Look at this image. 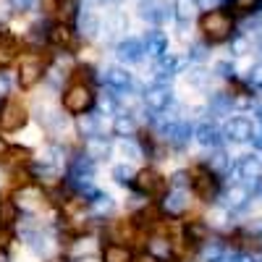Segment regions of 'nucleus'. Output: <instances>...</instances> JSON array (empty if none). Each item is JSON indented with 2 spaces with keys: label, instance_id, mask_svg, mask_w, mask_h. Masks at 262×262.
<instances>
[{
  "label": "nucleus",
  "instance_id": "8",
  "mask_svg": "<svg viewBox=\"0 0 262 262\" xmlns=\"http://www.w3.org/2000/svg\"><path fill=\"white\" fill-rule=\"evenodd\" d=\"M134 259H137V252L126 244H116V242L100 244V262H134Z\"/></svg>",
  "mask_w": 262,
  "mask_h": 262
},
{
  "label": "nucleus",
  "instance_id": "2",
  "mask_svg": "<svg viewBox=\"0 0 262 262\" xmlns=\"http://www.w3.org/2000/svg\"><path fill=\"white\" fill-rule=\"evenodd\" d=\"M128 189L144 202H160L163 205L165 196L170 194V179L165 176V173H160L155 165H144L134 173Z\"/></svg>",
  "mask_w": 262,
  "mask_h": 262
},
{
  "label": "nucleus",
  "instance_id": "10",
  "mask_svg": "<svg viewBox=\"0 0 262 262\" xmlns=\"http://www.w3.org/2000/svg\"><path fill=\"white\" fill-rule=\"evenodd\" d=\"M262 8V0H228V13L233 18H249Z\"/></svg>",
  "mask_w": 262,
  "mask_h": 262
},
{
  "label": "nucleus",
  "instance_id": "1",
  "mask_svg": "<svg viewBox=\"0 0 262 262\" xmlns=\"http://www.w3.org/2000/svg\"><path fill=\"white\" fill-rule=\"evenodd\" d=\"M186 184H189L191 196L200 205H215L223 196V189H226L223 176L207 160H194L186 168Z\"/></svg>",
  "mask_w": 262,
  "mask_h": 262
},
{
  "label": "nucleus",
  "instance_id": "6",
  "mask_svg": "<svg viewBox=\"0 0 262 262\" xmlns=\"http://www.w3.org/2000/svg\"><path fill=\"white\" fill-rule=\"evenodd\" d=\"M45 42L55 50V53H76L79 50V37L74 32L71 24H60V21H53L45 32Z\"/></svg>",
  "mask_w": 262,
  "mask_h": 262
},
{
  "label": "nucleus",
  "instance_id": "4",
  "mask_svg": "<svg viewBox=\"0 0 262 262\" xmlns=\"http://www.w3.org/2000/svg\"><path fill=\"white\" fill-rule=\"evenodd\" d=\"M97 105V90L92 84H79V81H66L60 90V111L69 118H84L95 111Z\"/></svg>",
  "mask_w": 262,
  "mask_h": 262
},
{
  "label": "nucleus",
  "instance_id": "3",
  "mask_svg": "<svg viewBox=\"0 0 262 262\" xmlns=\"http://www.w3.org/2000/svg\"><path fill=\"white\" fill-rule=\"evenodd\" d=\"M196 27H200V34L207 45H223V42L233 39L236 18L228 13V8H210L200 13Z\"/></svg>",
  "mask_w": 262,
  "mask_h": 262
},
{
  "label": "nucleus",
  "instance_id": "9",
  "mask_svg": "<svg viewBox=\"0 0 262 262\" xmlns=\"http://www.w3.org/2000/svg\"><path fill=\"white\" fill-rule=\"evenodd\" d=\"M226 95L231 100H252L254 97V86L247 79H242V76H231L226 81Z\"/></svg>",
  "mask_w": 262,
  "mask_h": 262
},
{
  "label": "nucleus",
  "instance_id": "5",
  "mask_svg": "<svg viewBox=\"0 0 262 262\" xmlns=\"http://www.w3.org/2000/svg\"><path fill=\"white\" fill-rule=\"evenodd\" d=\"M32 113H29V105L21 100V95H8L0 100V131L3 134H16L29 123Z\"/></svg>",
  "mask_w": 262,
  "mask_h": 262
},
{
  "label": "nucleus",
  "instance_id": "7",
  "mask_svg": "<svg viewBox=\"0 0 262 262\" xmlns=\"http://www.w3.org/2000/svg\"><path fill=\"white\" fill-rule=\"evenodd\" d=\"M48 13L60 24H74L79 16V0H48Z\"/></svg>",
  "mask_w": 262,
  "mask_h": 262
}]
</instances>
